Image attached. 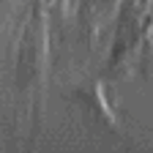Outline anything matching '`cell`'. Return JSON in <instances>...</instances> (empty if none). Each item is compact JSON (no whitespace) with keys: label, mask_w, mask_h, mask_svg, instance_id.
<instances>
[{"label":"cell","mask_w":153,"mask_h":153,"mask_svg":"<svg viewBox=\"0 0 153 153\" xmlns=\"http://www.w3.org/2000/svg\"><path fill=\"white\" fill-rule=\"evenodd\" d=\"M47 71V14L41 0L33 6L16 55V90L19 93H41Z\"/></svg>","instance_id":"6da1fadb"},{"label":"cell","mask_w":153,"mask_h":153,"mask_svg":"<svg viewBox=\"0 0 153 153\" xmlns=\"http://www.w3.org/2000/svg\"><path fill=\"white\" fill-rule=\"evenodd\" d=\"M74 99L79 101L82 112H88V118H93L99 126L118 128V118H115V112L109 109V104L104 99V90H101L99 82H88V85L74 88Z\"/></svg>","instance_id":"7a4b0ae2"},{"label":"cell","mask_w":153,"mask_h":153,"mask_svg":"<svg viewBox=\"0 0 153 153\" xmlns=\"http://www.w3.org/2000/svg\"><path fill=\"white\" fill-rule=\"evenodd\" d=\"M8 6H11V0H0V14H3V11L8 8Z\"/></svg>","instance_id":"3957f363"}]
</instances>
